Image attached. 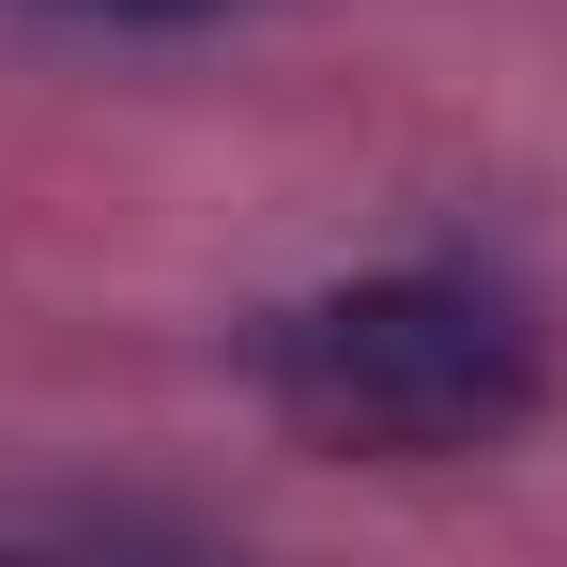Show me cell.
I'll return each mask as SVG.
<instances>
[{
  "mask_svg": "<svg viewBox=\"0 0 567 567\" xmlns=\"http://www.w3.org/2000/svg\"><path fill=\"white\" fill-rule=\"evenodd\" d=\"M261 399L338 461H461V445H506L553 399V353H537L522 291L399 261V277H338L307 307H277Z\"/></svg>",
  "mask_w": 567,
  "mask_h": 567,
  "instance_id": "cell-1",
  "label": "cell"
},
{
  "mask_svg": "<svg viewBox=\"0 0 567 567\" xmlns=\"http://www.w3.org/2000/svg\"><path fill=\"white\" fill-rule=\"evenodd\" d=\"M78 16H138V31H185V16H230V0H78Z\"/></svg>",
  "mask_w": 567,
  "mask_h": 567,
  "instance_id": "cell-2",
  "label": "cell"
}]
</instances>
